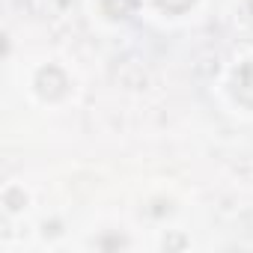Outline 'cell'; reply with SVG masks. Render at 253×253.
Wrapping results in <instances>:
<instances>
[{
    "instance_id": "obj_1",
    "label": "cell",
    "mask_w": 253,
    "mask_h": 253,
    "mask_svg": "<svg viewBox=\"0 0 253 253\" xmlns=\"http://www.w3.org/2000/svg\"><path fill=\"white\" fill-rule=\"evenodd\" d=\"M235 98L253 107V63L235 75Z\"/></svg>"
}]
</instances>
